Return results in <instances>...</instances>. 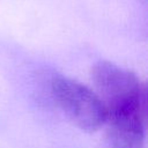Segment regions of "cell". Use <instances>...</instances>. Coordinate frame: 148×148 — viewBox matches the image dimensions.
<instances>
[{
    "label": "cell",
    "mask_w": 148,
    "mask_h": 148,
    "mask_svg": "<svg viewBox=\"0 0 148 148\" xmlns=\"http://www.w3.org/2000/svg\"><path fill=\"white\" fill-rule=\"evenodd\" d=\"M51 92L62 112L82 131H97L106 123V110L96 92L64 75L51 81Z\"/></svg>",
    "instance_id": "7a4b0ae2"
},
{
    "label": "cell",
    "mask_w": 148,
    "mask_h": 148,
    "mask_svg": "<svg viewBox=\"0 0 148 148\" xmlns=\"http://www.w3.org/2000/svg\"><path fill=\"white\" fill-rule=\"evenodd\" d=\"M91 79L109 114L146 103V89L139 77L116 64L99 61L91 69Z\"/></svg>",
    "instance_id": "6da1fadb"
},
{
    "label": "cell",
    "mask_w": 148,
    "mask_h": 148,
    "mask_svg": "<svg viewBox=\"0 0 148 148\" xmlns=\"http://www.w3.org/2000/svg\"><path fill=\"white\" fill-rule=\"evenodd\" d=\"M106 123L110 148H145L146 103L109 114Z\"/></svg>",
    "instance_id": "3957f363"
}]
</instances>
